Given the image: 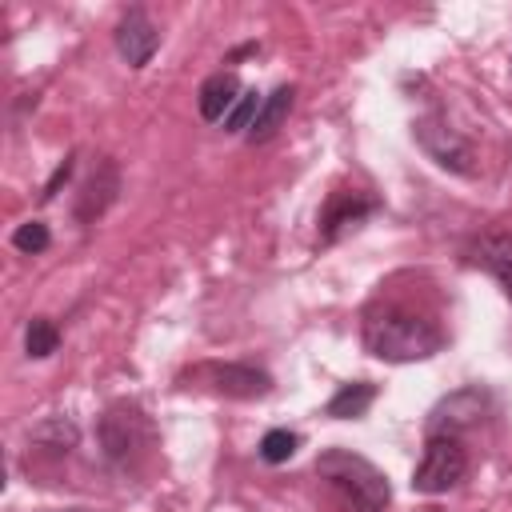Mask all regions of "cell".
Listing matches in <instances>:
<instances>
[{"instance_id": "obj_1", "label": "cell", "mask_w": 512, "mask_h": 512, "mask_svg": "<svg viewBox=\"0 0 512 512\" xmlns=\"http://www.w3.org/2000/svg\"><path fill=\"white\" fill-rule=\"evenodd\" d=\"M444 328L428 316V312H416L408 304H368L364 308V320H360V344L368 356L384 360V364H420V360H432L440 348H444Z\"/></svg>"}, {"instance_id": "obj_2", "label": "cell", "mask_w": 512, "mask_h": 512, "mask_svg": "<svg viewBox=\"0 0 512 512\" xmlns=\"http://www.w3.org/2000/svg\"><path fill=\"white\" fill-rule=\"evenodd\" d=\"M96 448L112 472H140L156 448V424L136 400H112L96 420Z\"/></svg>"}, {"instance_id": "obj_3", "label": "cell", "mask_w": 512, "mask_h": 512, "mask_svg": "<svg viewBox=\"0 0 512 512\" xmlns=\"http://www.w3.org/2000/svg\"><path fill=\"white\" fill-rule=\"evenodd\" d=\"M316 476L352 508V512H384L392 504V484L388 476L360 452L352 448H324L316 456Z\"/></svg>"}, {"instance_id": "obj_4", "label": "cell", "mask_w": 512, "mask_h": 512, "mask_svg": "<svg viewBox=\"0 0 512 512\" xmlns=\"http://www.w3.org/2000/svg\"><path fill=\"white\" fill-rule=\"evenodd\" d=\"M472 460L460 436H424V452L412 468V492L416 496H444L464 484Z\"/></svg>"}, {"instance_id": "obj_5", "label": "cell", "mask_w": 512, "mask_h": 512, "mask_svg": "<svg viewBox=\"0 0 512 512\" xmlns=\"http://www.w3.org/2000/svg\"><path fill=\"white\" fill-rule=\"evenodd\" d=\"M412 140H416L420 152H424L428 160H436L444 172H452V176H476L472 140H468L440 108H432V112H424V116L412 120Z\"/></svg>"}, {"instance_id": "obj_6", "label": "cell", "mask_w": 512, "mask_h": 512, "mask_svg": "<svg viewBox=\"0 0 512 512\" xmlns=\"http://www.w3.org/2000/svg\"><path fill=\"white\" fill-rule=\"evenodd\" d=\"M496 412V396L484 384H464L440 396L424 416V436H464Z\"/></svg>"}, {"instance_id": "obj_7", "label": "cell", "mask_w": 512, "mask_h": 512, "mask_svg": "<svg viewBox=\"0 0 512 512\" xmlns=\"http://www.w3.org/2000/svg\"><path fill=\"white\" fill-rule=\"evenodd\" d=\"M380 212V196H372V192H360V188H336L328 200H324V208H320V216H316V240L324 244V248H332V244H340L348 232H356L368 216H376Z\"/></svg>"}, {"instance_id": "obj_8", "label": "cell", "mask_w": 512, "mask_h": 512, "mask_svg": "<svg viewBox=\"0 0 512 512\" xmlns=\"http://www.w3.org/2000/svg\"><path fill=\"white\" fill-rule=\"evenodd\" d=\"M196 376H204L208 388H212L216 396H224V400H264V396L276 388L272 372L260 368V364H252V360L204 364V368H196Z\"/></svg>"}, {"instance_id": "obj_9", "label": "cell", "mask_w": 512, "mask_h": 512, "mask_svg": "<svg viewBox=\"0 0 512 512\" xmlns=\"http://www.w3.org/2000/svg\"><path fill=\"white\" fill-rule=\"evenodd\" d=\"M120 188H124L120 164H116L112 156H100V160L92 164V172L80 180V188H76V204H72L76 224H96V220L116 204Z\"/></svg>"}, {"instance_id": "obj_10", "label": "cell", "mask_w": 512, "mask_h": 512, "mask_svg": "<svg viewBox=\"0 0 512 512\" xmlns=\"http://www.w3.org/2000/svg\"><path fill=\"white\" fill-rule=\"evenodd\" d=\"M112 44L128 68H144L160 48V28L152 24V16L144 8H128V12H120V20L112 28Z\"/></svg>"}, {"instance_id": "obj_11", "label": "cell", "mask_w": 512, "mask_h": 512, "mask_svg": "<svg viewBox=\"0 0 512 512\" xmlns=\"http://www.w3.org/2000/svg\"><path fill=\"white\" fill-rule=\"evenodd\" d=\"M464 260L472 268H484L488 276H496L500 288H504V296L512 300V232L508 228H492V232L476 236L464 248Z\"/></svg>"}, {"instance_id": "obj_12", "label": "cell", "mask_w": 512, "mask_h": 512, "mask_svg": "<svg viewBox=\"0 0 512 512\" xmlns=\"http://www.w3.org/2000/svg\"><path fill=\"white\" fill-rule=\"evenodd\" d=\"M240 96H244L240 76L232 68H220V72H212V76L200 80V88H196V112L208 124H224V116L236 108Z\"/></svg>"}, {"instance_id": "obj_13", "label": "cell", "mask_w": 512, "mask_h": 512, "mask_svg": "<svg viewBox=\"0 0 512 512\" xmlns=\"http://www.w3.org/2000/svg\"><path fill=\"white\" fill-rule=\"evenodd\" d=\"M292 104H296V88H292V84H276V88L264 96V104H260V112H256V124L248 128L244 140H248V144H268V140L284 128Z\"/></svg>"}, {"instance_id": "obj_14", "label": "cell", "mask_w": 512, "mask_h": 512, "mask_svg": "<svg viewBox=\"0 0 512 512\" xmlns=\"http://www.w3.org/2000/svg\"><path fill=\"white\" fill-rule=\"evenodd\" d=\"M28 444H36L48 456H68L80 444V424L72 416H44L28 428Z\"/></svg>"}, {"instance_id": "obj_15", "label": "cell", "mask_w": 512, "mask_h": 512, "mask_svg": "<svg viewBox=\"0 0 512 512\" xmlns=\"http://www.w3.org/2000/svg\"><path fill=\"white\" fill-rule=\"evenodd\" d=\"M376 392H380V388H376L372 380H348V384H340V388L328 396L324 416H332V420H360V416L372 408Z\"/></svg>"}, {"instance_id": "obj_16", "label": "cell", "mask_w": 512, "mask_h": 512, "mask_svg": "<svg viewBox=\"0 0 512 512\" xmlns=\"http://www.w3.org/2000/svg\"><path fill=\"white\" fill-rule=\"evenodd\" d=\"M60 348V324L52 316H32L24 324V356L28 360H48Z\"/></svg>"}, {"instance_id": "obj_17", "label": "cell", "mask_w": 512, "mask_h": 512, "mask_svg": "<svg viewBox=\"0 0 512 512\" xmlns=\"http://www.w3.org/2000/svg\"><path fill=\"white\" fill-rule=\"evenodd\" d=\"M296 448H300V432H292V428H268L260 436V444H256V456L264 464H288L296 456Z\"/></svg>"}, {"instance_id": "obj_18", "label": "cell", "mask_w": 512, "mask_h": 512, "mask_svg": "<svg viewBox=\"0 0 512 512\" xmlns=\"http://www.w3.org/2000/svg\"><path fill=\"white\" fill-rule=\"evenodd\" d=\"M260 104H264V96H260L256 88H244V96L236 100V108L224 116V132H232V136H248V128L256 124Z\"/></svg>"}, {"instance_id": "obj_19", "label": "cell", "mask_w": 512, "mask_h": 512, "mask_svg": "<svg viewBox=\"0 0 512 512\" xmlns=\"http://www.w3.org/2000/svg\"><path fill=\"white\" fill-rule=\"evenodd\" d=\"M12 248L24 252V256H40V252H48V248H52V232H48V224H44V220H24V224H16V232H12Z\"/></svg>"}, {"instance_id": "obj_20", "label": "cell", "mask_w": 512, "mask_h": 512, "mask_svg": "<svg viewBox=\"0 0 512 512\" xmlns=\"http://www.w3.org/2000/svg\"><path fill=\"white\" fill-rule=\"evenodd\" d=\"M72 172H76V152H68L56 168H52V176L44 180V188H40V204H52L56 196H60V188L72 180Z\"/></svg>"}, {"instance_id": "obj_21", "label": "cell", "mask_w": 512, "mask_h": 512, "mask_svg": "<svg viewBox=\"0 0 512 512\" xmlns=\"http://www.w3.org/2000/svg\"><path fill=\"white\" fill-rule=\"evenodd\" d=\"M52 512H88V508H52Z\"/></svg>"}]
</instances>
